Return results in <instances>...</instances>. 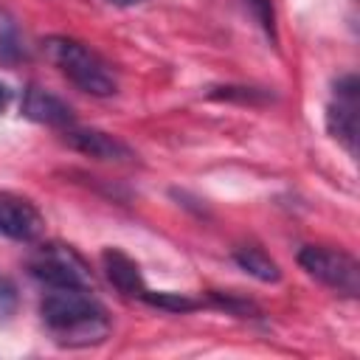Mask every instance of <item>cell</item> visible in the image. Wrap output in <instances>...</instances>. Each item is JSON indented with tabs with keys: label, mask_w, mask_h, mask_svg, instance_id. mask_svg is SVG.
Instances as JSON below:
<instances>
[{
	"label": "cell",
	"mask_w": 360,
	"mask_h": 360,
	"mask_svg": "<svg viewBox=\"0 0 360 360\" xmlns=\"http://www.w3.org/2000/svg\"><path fill=\"white\" fill-rule=\"evenodd\" d=\"M39 315L56 343L70 349L96 346L110 335L107 309L90 290H53L42 298Z\"/></svg>",
	"instance_id": "1"
},
{
	"label": "cell",
	"mask_w": 360,
	"mask_h": 360,
	"mask_svg": "<svg viewBox=\"0 0 360 360\" xmlns=\"http://www.w3.org/2000/svg\"><path fill=\"white\" fill-rule=\"evenodd\" d=\"M42 51L79 90L90 96H112L118 90V79L112 68L84 42L70 37H48L42 42Z\"/></svg>",
	"instance_id": "2"
},
{
	"label": "cell",
	"mask_w": 360,
	"mask_h": 360,
	"mask_svg": "<svg viewBox=\"0 0 360 360\" xmlns=\"http://www.w3.org/2000/svg\"><path fill=\"white\" fill-rule=\"evenodd\" d=\"M28 270L37 281L48 284L51 290H90L93 273L87 262L70 245H42L34 250Z\"/></svg>",
	"instance_id": "3"
},
{
	"label": "cell",
	"mask_w": 360,
	"mask_h": 360,
	"mask_svg": "<svg viewBox=\"0 0 360 360\" xmlns=\"http://www.w3.org/2000/svg\"><path fill=\"white\" fill-rule=\"evenodd\" d=\"M298 264L323 287L346 295V298H357L360 292V264L354 256L343 253V250H332V248H318V245H307L298 253Z\"/></svg>",
	"instance_id": "4"
},
{
	"label": "cell",
	"mask_w": 360,
	"mask_h": 360,
	"mask_svg": "<svg viewBox=\"0 0 360 360\" xmlns=\"http://www.w3.org/2000/svg\"><path fill=\"white\" fill-rule=\"evenodd\" d=\"M326 129L346 146L352 158L357 155V79L352 73L335 84L332 101L326 107Z\"/></svg>",
	"instance_id": "5"
},
{
	"label": "cell",
	"mask_w": 360,
	"mask_h": 360,
	"mask_svg": "<svg viewBox=\"0 0 360 360\" xmlns=\"http://www.w3.org/2000/svg\"><path fill=\"white\" fill-rule=\"evenodd\" d=\"M45 219L39 208L11 191H0V233L14 242H34L39 239Z\"/></svg>",
	"instance_id": "6"
},
{
	"label": "cell",
	"mask_w": 360,
	"mask_h": 360,
	"mask_svg": "<svg viewBox=\"0 0 360 360\" xmlns=\"http://www.w3.org/2000/svg\"><path fill=\"white\" fill-rule=\"evenodd\" d=\"M65 143L87 158H96V160H112V163H124V160H132V149L118 141L115 135L110 132H101V129H82V127H68L65 129Z\"/></svg>",
	"instance_id": "7"
},
{
	"label": "cell",
	"mask_w": 360,
	"mask_h": 360,
	"mask_svg": "<svg viewBox=\"0 0 360 360\" xmlns=\"http://www.w3.org/2000/svg\"><path fill=\"white\" fill-rule=\"evenodd\" d=\"M22 115L37 121V124H48V127H73V110L53 93L42 90V87H28L22 96Z\"/></svg>",
	"instance_id": "8"
},
{
	"label": "cell",
	"mask_w": 360,
	"mask_h": 360,
	"mask_svg": "<svg viewBox=\"0 0 360 360\" xmlns=\"http://www.w3.org/2000/svg\"><path fill=\"white\" fill-rule=\"evenodd\" d=\"M101 262H104L107 278L115 284L118 292L135 295V298L143 295V290H146V287H143V276H141L138 264H135L127 253H121V250H115V248H107V250L101 253Z\"/></svg>",
	"instance_id": "9"
},
{
	"label": "cell",
	"mask_w": 360,
	"mask_h": 360,
	"mask_svg": "<svg viewBox=\"0 0 360 360\" xmlns=\"http://www.w3.org/2000/svg\"><path fill=\"white\" fill-rule=\"evenodd\" d=\"M233 262L245 270V273H250L253 278H259V281H278L281 278V270H278V264L264 253V250H259V248H239L236 253H233Z\"/></svg>",
	"instance_id": "10"
},
{
	"label": "cell",
	"mask_w": 360,
	"mask_h": 360,
	"mask_svg": "<svg viewBox=\"0 0 360 360\" xmlns=\"http://www.w3.org/2000/svg\"><path fill=\"white\" fill-rule=\"evenodd\" d=\"M25 48H22V34H20V25L17 20L0 8V62H17L22 59Z\"/></svg>",
	"instance_id": "11"
},
{
	"label": "cell",
	"mask_w": 360,
	"mask_h": 360,
	"mask_svg": "<svg viewBox=\"0 0 360 360\" xmlns=\"http://www.w3.org/2000/svg\"><path fill=\"white\" fill-rule=\"evenodd\" d=\"M141 298H143L146 304L160 307V309H169V312H188V309H197V301L188 298V295H180V292H152V290H143Z\"/></svg>",
	"instance_id": "12"
},
{
	"label": "cell",
	"mask_w": 360,
	"mask_h": 360,
	"mask_svg": "<svg viewBox=\"0 0 360 360\" xmlns=\"http://www.w3.org/2000/svg\"><path fill=\"white\" fill-rule=\"evenodd\" d=\"M245 8L253 14V20L270 37V42H276V11H273V0H245Z\"/></svg>",
	"instance_id": "13"
},
{
	"label": "cell",
	"mask_w": 360,
	"mask_h": 360,
	"mask_svg": "<svg viewBox=\"0 0 360 360\" xmlns=\"http://www.w3.org/2000/svg\"><path fill=\"white\" fill-rule=\"evenodd\" d=\"M14 309H17V287L11 278L0 276V321L11 318Z\"/></svg>",
	"instance_id": "14"
},
{
	"label": "cell",
	"mask_w": 360,
	"mask_h": 360,
	"mask_svg": "<svg viewBox=\"0 0 360 360\" xmlns=\"http://www.w3.org/2000/svg\"><path fill=\"white\" fill-rule=\"evenodd\" d=\"M8 101H11V90H8V84L0 82V112L8 107Z\"/></svg>",
	"instance_id": "15"
},
{
	"label": "cell",
	"mask_w": 360,
	"mask_h": 360,
	"mask_svg": "<svg viewBox=\"0 0 360 360\" xmlns=\"http://www.w3.org/2000/svg\"><path fill=\"white\" fill-rule=\"evenodd\" d=\"M107 3H112V6H138L143 0H107Z\"/></svg>",
	"instance_id": "16"
}]
</instances>
